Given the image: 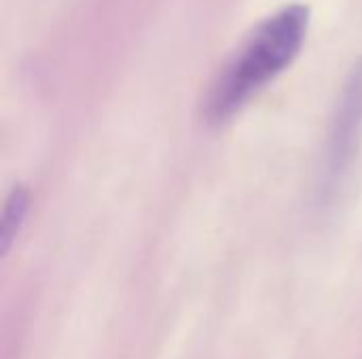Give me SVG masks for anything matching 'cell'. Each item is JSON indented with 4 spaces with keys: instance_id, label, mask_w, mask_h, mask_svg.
Returning a JSON list of instances; mask_svg holds the SVG:
<instances>
[{
    "instance_id": "1",
    "label": "cell",
    "mask_w": 362,
    "mask_h": 359,
    "mask_svg": "<svg viewBox=\"0 0 362 359\" xmlns=\"http://www.w3.org/2000/svg\"><path fill=\"white\" fill-rule=\"evenodd\" d=\"M310 23V8L291 4L261 21L229 63L218 72L208 102L206 116L223 123L240 112L252 95L282 74L299 55Z\"/></svg>"
},
{
    "instance_id": "2",
    "label": "cell",
    "mask_w": 362,
    "mask_h": 359,
    "mask_svg": "<svg viewBox=\"0 0 362 359\" xmlns=\"http://www.w3.org/2000/svg\"><path fill=\"white\" fill-rule=\"evenodd\" d=\"M361 140L362 59H358L341 87V95L335 106V114L327 135V146L322 152V165L316 184V197L320 203H329L341 190L346 176L350 174V167L358 152Z\"/></svg>"
},
{
    "instance_id": "3",
    "label": "cell",
    "mask_w": 362,
    "mask_h": 359,
    "mask_svg": "<svg viewBox=\"0 0 362 359\" xmlns=\"http://www.w3.org/2000/svg\"><path fill=\"white\" fill-rule=\"evenodd\" d=\"M28 209H30L28 188L15 186L4 201V209H2V218H0V250H2V254H6L11 250L13 241L17 239V235L25 222Z\"/></svg>"
}]
</instances>
